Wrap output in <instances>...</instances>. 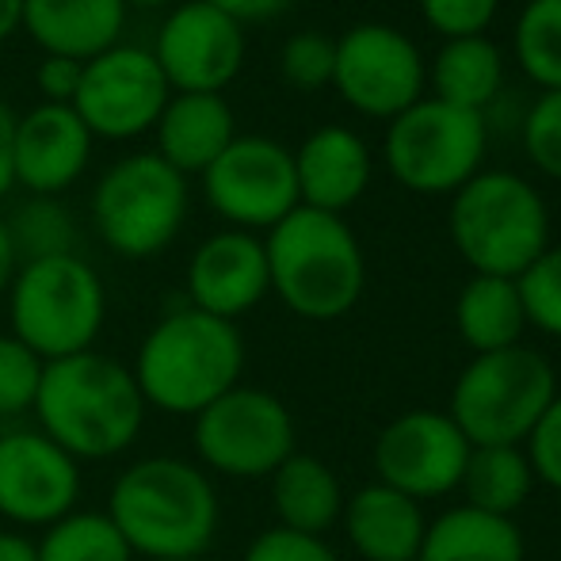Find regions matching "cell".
Wrapping results in <instances>:
<instances>
[{"mask_svg": "<svg viewBox=\"0 0 561 561\" xmlns=\"http://www.w3.org/2000/svg\"><path fill=\"white\" fill-rule=\"evenodd\" d=\"M104 512L141 561H199L222 527L215 478L180 455H149L123 466Z\"/></svg>", "mask_w": 561, "mask_h": 561, "instance_id": "1", "label": "cell"}, {"mask_svg": "<svg viewBox=\"0 0 561 561\" xmlns=\"http://www.w3.org/2000/svg\"><path fill=\"white\" fill-rule=\"evenodd\" d=\"M31 413L35 428L77 462H107L138 444L149 405L130 367L92 347L46 363Z\"/></svg>", "mask_w": 561, "mask_h": 561, "instance_id": "2", "label": "cell"}, {"mask_svg": "<svg viewBox=\"0 0 561 561\" xmlns=\"http://www.w3.org/2000/svg\"><path fill=\"white\" fill-rule=\"evenodd\" d=\"M130 375L149 409L164 416H195L241 386L244 336L233 321L195 306L161 313L134 352Z\"/></svg>", "mask_w": 561, "mask_h": 561, "instance_id": "3", "label": "cell"}, {"mask_svg": "<svg viewBox=\"0 0 561 561\" xmlns=\"http://www.w3.org/2000/svg\"><path fill=\"white\" fill-rule=\"evenodd\" d=\"M267 279L272 295L302 321H340L355 310L367 287V260L344 215L295 207L267 229Z\"/></svg>", "mask_w": 561, "mask_h": 561, "instance_id": "4", "label": "cell"}, {"mask_svg": "<svg viewBox=\"0 0 561 561\" xmlns=\"http://www.w3.org/2000/svg\"><path fill=\"white\" fill-rule=\"evenodd\" d=\"M447 229L473 275L516 279L550 249V210L531 180L481 169L450 195Z\"/></svg>", "mask_w": 561, "mask_h": 561, "instance_id": "5", "label": "cell"}, {"mask_svg": "<svg viewBox=\"0 0 561 561\" xmlns=\"http://www.w3.org/2000/svg\"><path fill=\"white\" fill-rule=\"evenodd\" d=\"M8 333L43 363L96 347L107 325V290L100 272L77 252L27 260L8 287Z\"/></svg>", "mask_w": 561, "mask_h": 561, "instance_id": "6", "label": "cell"}, {"mask_svg": "<svg viewBox=\"0 0 561 561\" xmlns=\"http://www.w3.org/2000/svg\"><path fill=\"white\" fill-rule=\"evenodd\" d=\"M558 398V375L542 352L512 344L473 355L455 378L447 416L470 447H524L539 416Z\"/></svg>", "mask_w": 561, "mask_h": 561, "instance_id": "7", "label": "cell"}, {"mask_svg": "<svg viewBox=\"0 0 561 561\" xmlns=\"http://www.w3.org/2000/svg\"><path fill=\"white\" fill-rule=\"evenodd\" d=\"M187 176L149 153L115 161L92 187V226L100 241L123 260H153L187 222Z\"/></svg>", "mask_w": 561, "mask_h": 561, "instance_id": "8", "label": "cell"}, {"mask_svg": "<svg viewBox=\"0 0 561 561\" xmlns=\"http://www.w3.org/2000/svg\"><path fill=\"white\" fill-rule=\"evenodd\" d=\"M192 447L210 478L264 481L298 450V428L279 393L241 382L192 416Z\"/></svg>", "mask_w": 561, "mask_h": 561, "instance_id": "9", "label": "cell"}, {"mask_svg": "<svg viewBox=\"0 0 561 561\" xmlns=\"http://www.w3.org/2000/svg\"><path fill=\"white\" fill-rule=\"evenodd\" d=\"M489 149V123L481 112L416 100L386 126V164L401 187L416 195H455L481 172Z\"/></svg>", "mask_w": 561, "mask_h": 561, "instance_id": "10", "label": "cell"}, {"mask_svg": "<svg viewBox=\"0 0 561 561\" xmlns=\"http://www.w3.org/2000/svg\"><path fill=\"white\" fill-rule=\"evenodd\" d=\"M203 195L229 229L260 233L279 226L298 203L295 153L264 134H237L215 164L203 172Z\"/></svg>", "mask_w": 561, "mask_h": 561, "instance_id": "11", "label": "cell"}, {"mask_svg": "<svg viewBox=\"0 0 561 561\" xmlns=\"http://www.w3.org/2000/svg\"><path fill=\"white\" fill-rule=\"evenodd\" d=\"M428 66L416 43L390 23H355L336 38L333 89L352 112L367 118H398L424 100Z\"/></svg>", "mask_w": 561, "mask_h": 561, "instance_id": "12", "label": "cell"}, {"mask_svg": "<svg viewBox=\"0 0 561 561\" xmlns=\"http://www.w3.org/2000/svg\"><path fill=\"white\" fill-rule=\"evenodd\" d=\"M169 96L172 89L157 69L153 54L146 46L118 43L84 61L73 112L92 130V138L130 141L153 130Z\"/></svg>", "mask_w": 561, "mask_h": 561, "instance_id": "13", "label": "cell"}, {"mask_svg": "<svg viewBox=\"0 0 561 561\" xmlns=\"http://www.w3.org/2000/svg\"><path fill=\"white\" fill-rule=\"evenodd\" d=\"M470 439L458 432V424L447 416V409H413L401 413L378 432L370 466L375 481L413 496L416 504L439 501L462 485Z\"/></svg>", "mask_w": 561, "mask_h": 561, "instance_id": "14", "label": "cell"}, {"mask_svg": "<svg viewBox=\"0 0 561 561\" xmlns=\"http://www.w3.org/2000/svg\"><path fill=\"white\" fill-rule=\"evenodd\" d=\"M84 473L73 455H66L38 428L0 432V519L12 531L66 519L81 508Z\"/></svg>", "mask_w": 561, "mask_h": 561, "instance_id": "15", "label": "cell"}, {"mask_svg": "<svg viewBox=\"0 0 561 561\" xmlns=\"http://www.w3.org/2000/svg\"><path fill=\"white\" fill-rule=\"evenodd\" d=\"M149 54L172 92H226L244 66V27L207 0H180Z\"/></svg>", "mask_w": 561, "mask_h": 561, "instance_id": "16", "label": "cell"}, {"mask_svg": "<svg viewBox=\"0 0 561 561\" xmlns=\"http://www.w3.org/2000/svg\"><path fill=\"white\" fill-rule=\"evenodd\" d=\"M184 290L187 306L237 325L244 313H252L272 295L264 237L244 233V229L210 233L187 260Z\"/></svg>", "mask_w": 561, "mask_h": 561, "instance_id": "17", "label": "cell"}, {"mask_svg": "<svg viewBox=\"0 0 561 561\" xmlns=\"http://www.w3.org/2000/svg\"><path fill=\"white\" fill-rule=\"evenodd\" d=\"M92 141L96 138L73 112V104H35L31 112L15 115L12 184L27 195L58 199L84 176Z\"/></svg>", "mask_w": 561, "mask_h": 561, "instance_id": "18", "label": "cell"}, {"mask_svg": "<svg viewBox=\"0 0 561 561\" xmlns=\"http://www.w3.org/2000/svg\"><path fill=\"white\" fill-rule=\"evenodd\" d=\"M370 149L352 126H318L302 146L295 149V180L298 203L325 215H344L363 199L370 187Z\"/></svg>", "mask_w": 561, "mask_h": 561, "instance_id": "19", "label": "cell"}, {"mask_svg": "<svg viewBox=\"0 0 561 561\" xmlns=\"http://www.w3.org/2000/svg\"><path fill=\"white\" fill-rule=\"evenodd\" d=\"M153 134V153L164 164H172L180 176H203L237 138L233 107L222 92H172Z\"/></svg>", "mask_w": 561, "mask_h": 561, "instance_id": "20", "label": "cell"}, {"mask_svg": "<svg viewBox=\"0 0 561 561\" xmlns=\"http://www.w3.org/2000/svg\"><path fill=\"white\" fill-rule=\"evenodd\" d=\"M340 527L359 561H416L428 516L413 496L370 481L344 501Z\"/></svg>", "mask_w": 561, "mask_h": 561, "instance_id": "21", "label": "cell"}, {"mask_svg": "<svg viewBox=\"0 0 561 561\" xmlns=\"http://www.w3.org/2000/svg\"><path fill=\"white\" fill-rule=\"evenodd\" d=\"M126 0H23L31 43L54 58L92 61L123 43Z\"/></svg>", "mask_w": 561, "mask_h": 561, "instance_id": "22", "label": "cell"}, {"mask_svg": "<svg viewBox=\"0 0 561 561\" xmlns=\"http://www.w3.org/2000/svg\"><path fill=\"white\" fill-rule=\"evenodd\" d=\"M272 485V512L279 519V527L302 535H318L325 539L329 531L344 516V485L333 473V466L318 455L295 450L279 470L267 478Z\"/></svg>", "mask_w": 561, "mask_h": 561, "instance_id": "23", "label": "cell"}, {"mask_svg": "<svg viewBox=\"0 0 561 561\" xmlns=\"http://www.w3.org/2000/svg\"><path fill=\"white\" fill-rule=\"evenodd\" d=\"M527 542L516 519L455 504L424 527L416 561H524Z\"/></svg>", "mask_w": 561, "mask_h": 561, "instance_id": "24", "label": "cell"}, {"mask_svg": "<svg viewBox=\"0 0 561 561\" xmlns=\"http://www.w3.org/2000/svg\"><path fill=\"white\" fill-rule=\"evenodd\" d=\"M432 96L466 112H489L504 92V54L489 35L447 38L428 69Z\"/></svg>", "mask_w": 561, "mask_h": 561, "instance_id": "25", "label": "cell"}, {"mask_svg": "<svg viewBox=\"0 0 561 561\" xmlns=\"http://www.w3.org/2000/svg\"><path fill=\"white\" fill-rule=\"evenodd\" d=\"M455 325L462 344L473 355L504 352V347L519 344L527 333V318H524L516 279H504V275H470L466 287L458 290Z\"/></svg>", "mask_w": 561, "mask_h": 561, "instance_id": "26", "label": "cell"}, {"mask_svg": "<svg viewBox=\"0 0 561 561\" xmlns=\"http://www.w3.org/2000/svg\"><path fill=\"white\" fill-rule=\"evenodd\" d=\"M462 504L493 516H516L535 493V470L527 462L524 447H473L462 470Z\"/></svg>", "mask_w": 561, "mask_h": 561, "instance_id": "27", "label": "cell"}, {"mask_svg": "<svg viewBox=\"0 0 561 561\" xmlns=\"http://www.w3.org/2000/svg\"><path fill=\"white\" fill-rule=\"evenodd\" d=\"M38 561H138L107 512L77 508L66 519L50 524L35 542Z\"/></svg>", "mask_w": 561, "mask_h": 561, "instance_id": "28", "label": "cell"}, {"mask_svg": "<svg viewBox=\"0 0 561 561\" xmlns=\"http://www.w3.org/2000/svg\"><path fill=\"white\" fill-rule=\"evenodd\" d=\"M512 50L527 81L542 92L561 89V0H527L512 31Z\"/></svg>", "mask_w": 561, "mask_h": 561, "instance_id": "29", "label": "cell"}, {"mask_svg": "<svg viewBox=\"0 0 561 561\" xmlns=\"http://www.w3.org/2000/svg\"><path fill=\"white\" fill-rule=\"evenodd\" d=\"M12 249L20 256V264L27 260H46V256H66L77 252V222L58 199L50 195H31L27 203L12 210V218H4Z\"/></svg>", "mask_w": 561, "mask_h": 561, "instance_id": "30", "label": "cell"}, {"mask_svg": "<svg viewBox=\"0 0 561 561\" xmlns=\"http://www.w3.org/2000/svg\"><path fill=\"white\" fill-rule=\"evenodd\" d=\"M527 329L561 340V244H550L531 267L516 275Z\"/></svg>", "mask_w": 561, "mask_h": 561, "instance_id": "31", "label": "cell"}, {"mask_svg": "<svg viewBox=\"0 0 561 561\" xmlns=\"http://www.w3.org/2000/svg\"><path fill=\"white\" fill-rule=\"evenodd\" d=\"M46 363L23 340L0 333V421H20L35 409Z\"/></svg>", "mask_w": 561, "mask_h": 561, "instance_id": "32", "label": "cell"}, {"mask_svg": "<svg viewBox=\"0 0 561 561\" xmlns=\"http://www.w3.org/2000/svg\"><path fill=\"white\" fill-rule=\"evenodd\" d=\"M336 66V38L321 35V31H298L283 43L279 54V73L290 89L298 92H318L333 84Z\"/></svg>", "mask_w": 561, "mask_h": 561, "instance_id": "33", "label": "cell"}, {"mask_svg": "<svg viewBox=\"0 0 561 561\" xmlns=\"http://www.w3.org/2000/svg\"><path fill=\"white\" fill-rule=\"evenodd\" d=\"M519 141L524 153L542 176L561 180V89L539 92L519 123Z\"/></svg>", "mask_w": 561, "mask_h": 561, "instance_id": "34", "label": "cell"}, {"mask_svg": "<svg viewBox=\"0 0 561 561\" xmlns=\"http://www.w3.org/2000/svg\"><path fill=\"white\" fill-rule=\"evenodd\" d=\"M501 0H421V15L436 35L447 38H473L485 35L496 20Z\"/></svg>", "mask_w": 561, "mask_h": 561, "instance_id": "35", "label": "cell"}, {"mask_svg": "<svg viewBox=\"0 0 561 561\" xmlns=\"http://www.w3.org/2000/svg\"><path fill=\"white\" fill-rule=\"evenodd\" d=\"M241 561H340L336 550L318 535L287 531V527H267L244 547Z\"/></svg>", "mask_w": 561, "mask_h": 561, "instance_id": "36", "label": "cell"}, {"mask_svg": "<svg viewBox=\"0 0 561 561\" xmlns=\"http://www.w3.org/2000/svg\"><path fill=\"white\" fill-rule=\"evenodd\" d=\"M524 455L535 470V481H542V485L561 493V393L547 405V413L539 416L531 436L524 439Z\"/></svg>", "mask_w": 561, "mask_h": 561, "instance_id": "37", "label": "cell"}, {"mask_svg": "<svg viewBox=\"0 0 561 561\" xmlns=\"http://www.w3.org/2000/svg\"><path fill=\"white\" fill-rule=\"evenodd\" d=\"M81 73H84V61L46 54L35 69V84L43 92V104H73L77 89H81Z\"/></svg>", "mask_w": 561, "mask_h": 561, "instance_id": "38", "label": "cell"}, {"mask_svg": "<svg viewBox=\"0 0 561 561\" xmlns=\"http://www.w3.org/2000/svg\"><path fill=\"white\" fill-rule=\"evenodd\" d=\"M207 4H215L218 12H226L229 20L241 23V27H252V23L279 20L295 0H207Z\"/></svg>", "mask_w": 561, "mask_h": 561, "instance_id": "39", "label": "cell"}, {"mask_svg": "<svg viewBox=\"0 0 561 561\" xmlns=\"http://www.w3.org/2000/svg\"><path fill=\"white\" fill-rule=\"evenodd\" d=\"M12 130H15V112L8 107V100L0 96V199L12 192Z\"/></svg>", "mask_w": 561, "mask_h": 561, "instance_id": "40", "label": "cell"}, {"mask_svg": "<svg viewBox=\"0 0 561 561\" xmlns=\"http://www.w3.org/2000/svg\"><path fill=\"white\" fill-rule=\"evenodd\" d=\"M0 561H38L35 539L12 527H0Z\"/></svg>", "mask_w": 561, "mask_h": 561, "instance_id": "41", "label": "cell"}, {"mask_svg": "<svg viewBox=\"0 0 561 561\" xmlns=\"http://www.w3.org/2000/svg\"><path fill=\"white\" fill-rule=\"evenodd\" d=\"M15 267H20V256H15V249H12V237H8L4 218H0V298H4L8 287H12Z\"/></svg>", "mask_w": 561, "mask_h": 561, "instance_id": "42", "label": "cell"}, {"mask_svg": "<svg viewBox=\"0 0 561 561\" xmlns=\"http://www.w3.org/2000/svg\"><path fill=\"white\" fill-rule=\"evenodd\" d=\"M23 27V0H0V46Z\"/></svg>", "mask_w": 561, "mask_h": 561, "instance_id": "43", "label": "cell"}, {"mask_svg": "<svg viewBox=\"0 0 561 561\" xmlns=\"http://www.w3.org/2000/svg\"><path fill=\"white\" fill-rule=\"evenodd\" d=\"M138 4V8H169V4H180V0H126V8Z\"/></svg>", "mask_w": 561, "mask_h": 561, "instance_id": "44", "label": "cell"}]
</instances>
